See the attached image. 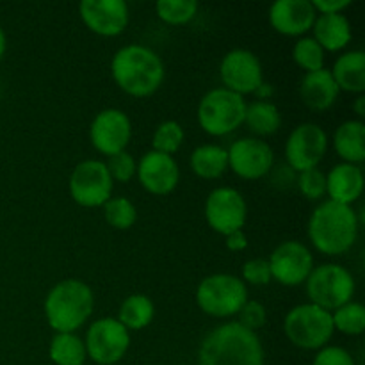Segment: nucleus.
Masks as SVG:
<instances>
[{"label":"nucleus","mask_w":365,"mask_h":365,"mask_svg":"<svg viewBox=\"0 0 365 365\" xmlns=\"http://www.w3.org/2000/svg\"><path fill=\"white\" fill-rule=\"evenodd\" d=\"M48 356L56 365H84L88 360L84 339L77 334H56L50 341Z\"/></svg>","instance_id":"obj_28"},{"label":"nucleus","mask_w":365,"mask_h":365,"mask_svg":"<svg viewBox=\"0 0 365 365\" xmlns=\"http://www.w3.org/2000/svg\"><path fill=\"white\" fill-rule=\"evenodd\" d=\"M353 110H355V114L360 118V120L365 116V96L364 95L356 96L355 103H353Z\"/></svg>","instance_id":"obj_42"},{"label":"nucleus","mask_w":365,"mask_h":365,"mask_svg":"<svg viewBox=\"0 0 365 365\" xmlns=\"http://www.w3.org/2000/svg\"><path fill=\"white\" fill-rule=\"evenodd\" d=\"M84 346L88 359L96 365H114L130 348V331L116 317H102L88 328Z\"/></svg>","instance_id":"obj_10"},{"label":"nucleus","mask_w":365,"mask_h":365,"mask_svg":"<svg viewBox=\"0 0 365 365\" xmlns=\"http://www.w3.org/2000/svg\"><path fill=\"white\" fill-rule=\"evenodd\" d=\"M307 235L314 248L323 255H342L359 239V216L353 207L327 200L310 214Z\"/></svg>","instance_id":"obj_2"},{"label":"nucleus","mask_w":365,"mask_h":365,"mask_svg":"<svg viewBox=\"0 0 365 365\" xmlns=\"http://www.w3.org/2000/svg\"><path fill=\"white\" fill-rule=\"evenodd\" d=\"M110 75L118 88L134 98H146L159 91L166 68L159 53L145 45H125L110 59Z\"/></svg>","instance_id":"obj_1"},{"label":"nucleus","mask_w":365,"mask_h":365,"mask_svg":"<svg viewBox=\"0 0 365 365\" xmlns=\"http://www.w3.org/2000/svg\"><path fill=\"white\" fill-rule=\"evenodd\" d=\"M184 127L175 120H166L155 128L152 135V150L173 157L184 145Z\"/></svg>","instance_id":"obj_31"},{"label":"nucleus","mask_w":365,"mask_h":365,"mask_svg":"<svg viewBox=\"0 0 365 365\" xmlns=\"http://www.w3.org/2000/svg\"><path fill=\"white\" fill-rule=\"evenodd\" d=\"M159 20L168 25H185L198 14V2L195 0H160L155 4Z\"/></svg>","instance_id":"obj_30"},{"label":"nucleus","mask_w":365,"mask_h":365,"mask_svg":"<svg viewBox=\"0 0 365 365\" xmlns=\"http://www.w3.org/2000/svg\"><path fill=\"white\" fill-rule=\"evenodd\" d=\"M296 184H298L299 192L310 202H317L327 195V175L319 168H312V170L298 173Z\"/></svg>","instance_id":"obj_34"},{"label":"nucleus","mask_w":365,"mask_h":365,"mask_svg":"<svg viewBox=\"0 0 365 365\" xmlns=\"http://www.w3.org/2000/svg\"><path fill=\"white\" fill-rule=\"evenodd\" d=\"M78 14L82 24L102 38L120 36L130 20L128 4L123 0H82Z\"/></svg>","instance_id":"obj_17"},{"label":"nucleus","mask_w":365,"mask_h":365,"mask_svg":"<svg viewBox=\"0 0 365 365\" xmlns=\"http://www.w3.org/2000/svg\"><path fill=\"white\" fill-rule=\"evenodd\" d=\"M225 245H227V248L234 253L245 252V250L248 248V237H246V234L242 230L232 232V234L225 235Z\"/></svg>","instance_id":"obj_40"},{"label":"nucleus","mask_w":365,"mask_h":365,"mask_svg":"<svg viewBox=\"0 0 365 365\" xmlns=\"http://www.w3.org/2000/svg\"><path fill=\"white\" fill-rule=\"evenodd\" d=\"M198 365H264L262 342L237 321L220 324L202 341Z\"/></svg>","instance_id":"obj_3"},{"label":"nucleus","mask_w":365,"mask_h":365,"mask_svg":"<svg viewBox=\"0 0 365 365\" xmlns=\"http://www.w3.org/2000/svg\"><path fill=\"white\" fill-rule=\"evenodd\" d=\"M155 316V305L146 294H130L123 299L116 319L128 331L145 330Z\"/></svg>","instance_id":"obj_27"},{"label":"nucleus","mask_w":365,"mask_h":365,"mask_svg":"<svg viewBox=\"0 0 365 365\" xmlns=\"http://www.w3.org/2000/svg\"><path fill=\"white\" fill-rule=\"evenodd\" d=\"M364 192V171L355 164L341 163L327 173V195L331 202L353 207Z\"/></svg>","instance_id":"obj_20"},{"label":"nucleus","mask_w":365,"mask_h":365,"mask_svg":"<svg viewBox=\"0 0 365 365\" xmlns=\"http://www.w3.org/2000/svg\"><path fill=\"white\" fill-rule=\"evenodd\" d=\"M351 6L349 0H314L312 7L317 14H342Z\"/></svg>","instance_id":"obj_39"},{"label":"nucleus","mask_w":365,"mask_h":365,"mask_svg":"<svg viewBox=\"0 0 365 365\" xmlns=\"http://www.w3.org/2000/svg\"><path fill=\"white\" fill-rule=\"evenodd\" d=\"M220 77L223 88L241 96L252 95L264 82L262 63L252 50L234 48L221 61Z\"/></svg>","instance_id":"obj_16"},{"label":"nucleus","mask_w":365,"mask_h":365,"mask_svg":"<svg viewBox=\"0 0 365 365\" xmlns=\"http://www.w3.org/2000/svg\"><path fill=\"white\" fill-rule=\"evenodd\" d=\"M106 166L109 170L113 182H121V184L130 182L135 177V170H138V163H135L134 155L127 150L116 153V155H110Z\"/></svg>","instance_id":"obj_35"},{"label":"nucleus","mask_w":365,"mask_h":365,"mask_svg":"<svg viewBox=\"0 0 365 365\" xmlns=\"http://www.w3.org/2000/svg\"><path fill=\"white\" fill-rule=\"evenodd\" d=\"M6 48H7L6 32H4V29L0 27V61L4 59V53H6Z\"/></svg>","instance_id":"obj_43"},{"label":"nucleus","mask_w":365,"mask_h":365,"mask_svg":"<svg viewBox=\"0 0 365 365\" xmlns=\"http://www.w3.org/2000/svg\"><path fill=\"white\" fill-rule=\"evenodd\" d=\"M328 141L327 132L317 123H302L289 134L285 141V159L287 166L294 173L319 168L321 160L327 155Z\"/></svg>","instance_id":"obj_11"},{"label":"nucleus","mask_w":365,"mask_h":365,"mask_svg":"<svg viewBox=\"0 0 365 365\" xmlns=\"http://www.w3.org/2000/svg\"><path fill=\"white\" fill-rule=\"evenodd\" d=\"M237 317V323L241 324V327H245L246 330L255 331L257 334V331H259L260 328H264V324H266L267 310L266 307L260 302H257V299H248V302L242 305V309L239 310Z\"/></svg>","instance_id":"obj_36"},{"label":"nucleus","mask_w":365,"mask_h":365,"mask_svg":"<svg viewBox=\"0 0 365 365\" xmlns=\"http://www.w3.org/2000/svg\"><path fill=\"white\" fill-rule=\"evenodd\" d=\"M103 217L114 230H128L138 221V209L125 196H116L103 205Z\"/></svg>","instance_id":"obj_32"},{"label":"nucleus","mask_w":365,"mask_h":365,"mask_svg":"<svg viewBox=\"0 0 365 365\" xmlns=\"http://www.w3.org/2000/svg\"><path fill=\"white\" fill-rule=\"evenodd\" d=\"M245 284L255 285V287H264V285H269L271 278L269 264L267 259H250L246 260L245 266H242V278Z\"/></svg>","instance_id":"obj_37"},{"label":"nucleus","mask_w":365,"mask_h":365,"mask_svg":"<svg viewBox=\"0 0 365 365\" xmlns=\"http://www.w3.org/2000/svg\"><path fill=\"white\" fill-rule=\"evenodd\" d=\"M331 77L339 91L364 95L365 91V53L362 50H351L337 57L331 68Z\"/></svg>","instance_id":"obj_23"},{"label":"nucleus","mask_w":365,"mask_h":365,"mask_svg":"<svg viewBox=\"0 0 365 365\" xmlns=\"http://www.w3.org/2000/svg\"><path fill=\"white\" fill-rule=\"evenodd\" d=\"M334 330L344 335H362L365 330V307L359 302H349L331 312Z\"/></svg>","instance_id":"obj_29"},{"label":"nucleus","mask_w":365,"mask_h":365,"mask_svg":"<svg viewBox=\"0 0 365 365\" xmlns=\"http://www.w3.org/2000/svg\"><path fill=\"white\" fill-rule=\"evenodd\" d=\"M339 88L335 84L331 71L323 70L310 71L303 75L299 82V96L303 103L312 110H328L339 98Z\"/></svg>","instance_id":"obj_21"},{"label":"nucleus","mask_w":365,"mask_h":365,"mask_svg":"<svg viewBox=\"0 0 365 365\" xmlns=\"http://www.w3.org/2000/svg\"><path fill=\"white\" fill-rule=\"evenodd\" d=\"M312 365H356L348 349L341 346H324L316 353Z\"/></svg>","instance_id":"obj_38"},{"label":"nucleus","mask_w":365,"mask_h":365,"mask_svg":"<svg viewBox=\"0 0 365 365\" xmlns=\"http://www.w3.org/2000/svg\"><path fill=\"white\" fill-rule=\"evenodd\" d=\"M70 196L86 209L103 207L113 198L114 182L103 160L86 159L73 168L68 182Z\"/></svg>","instance_id":"obj_9"},{"label":"nucleus","mask_w":365,"mask_h":365,"mask_svg":"<svg viewBox=\"0 0 365 365\" xmlns=\"http://www.w3.org/2000/svg\"><path fill=\"white\" fill-rule=\"evenodd\" d=\"M355 289L351 271L341 264H323L314 267L305 282L309 303H314L328 312H334L339 307L353 302Z\"/></svg>","instance_id":"obj_8"},{"label":"nucleus","mask_w":365,"mask_h":365,"mask_svg":"<svg viewBox=\"0 0 365 365\" xmlns=\"http://www.w3.org/2000/svg\"><path fill=\"white\" fill-rule=\"evenodd\" d=\"M285 337L292 346L307 351H319L334 337L331 312L314 305L302 303L287 312L284 319Z\"/></svg>","instance_id":"obj_6"},{"label":"nucleus","mask_w":365,"mask_h":365,"mask_svg":"<svg viewBox=\"0 0 365 365\" xmlns=\"http://www.w3.org/2000/svg\"><path fill=\"white\" fill-rule=\"evenodd\" d=\"M132 139V121L121 109H103L89 125V141L102 155L110 157L125 152Z\"/></svg>","instance_id":"obj_14"},{"label":"nucleus","mask_w":365,"mask_h":365,"mask_svg":"<svg viewBox=\"0 0 365 365\" xmlns=\"http://www.w3.org/2000/svg\"><path fill=\"white\" fill-rule=\"evenodd\" d=\"M248 299V285L230 273L209 274L196 287V303L200 310L217 319L237 316Z\"/></svg>","instance_id":"obj_5"},{"label":"nucleus","mask_w":365,"mask_h":365,"mask_svg":"<svg viewBox=\"0 0 365 365\" xmlns=\"http://www.w3.org/2000/svg\"><path fill=\"white\" fill-rule=\"evenodd\" d=\"M245 96L227 88H214L198 103V125L205 134L221 138L237 130L245 123Z\"/></svg>","instance_id":"obj_7"},{"label":"nucleus","mask_w":365,"mask_h":365,"mask_svg":"<svg viewBox=\"0 0 365 365\" xmlns=\"http://www.w3.org/2000/svg\"><path fill=\"white\" fill-rule=\"evenodd\" d=\"M324 50L317 45L316 39L312 36H302L298 41L294 43V48H292V59L298 64L302 70H305L307 73L310 71L323 70L324 68Z\"/></svg>","instance_id":"obj_33"},{"label":"nucleus","mask_w":365,"mask_h":365,"mask_svg":"<svg viewBox=\"0 0 365 365\" xmlns=\"http://www.w3.org/2000/svg\"><path fill=\"white\" fill-rule=\"evenodd\" d=\"M253 95L259 96V100H269L271 95H273V88H271L269 84H266V82H262V84H260V88L257 89Z\"/></svg>","instance_id":"obj_41"},{"label":"nucleus","mask_w":365,"mask_h":365,"mask_svg":"<svg viewBox=\"0 0 365 365\" xmlns=\"http://www.w3.org/2000/svg\"><path fill=\"white\" fill-rule=\"evenodd\" d=\"M267 264L274 282L284 287H298L312 273L314 257L303 242L284 241L271 252Z\"/></svg>","instance_id":"obj_13"},{"label":"nucleus","mask_w":365,"mask_h":365,"mask_svg":"<svg viewBox=\"0 0 365 365\" xmlns=\"http://www.w3.org/2000/svg\"><path fill=\"white\" fill-rule=\"evenodd\" d=\"M316 9L309 0H278L269 7V24L278 34L303 36L312 31L316 21Z\"/></svg>","instance_id":"obj_19"},{"label":"nucleus","mask_w":365,"mask_h":365,"mask_svg":"<svg viewBox=\"0 0 365 365\" xmlns=\"http://www.w3.org/2000/svg\"><path fill=\"white\" fill-rule=\"evenodd\" d=\"M245 123L255 135H273L277 134L282 125L280 109L269 100H255L246 103Z\"/></svg>","instance_id":"obj_26"},{"label":"nucleus","mask_w":365,"mask_h":365,"mask_svg":"<svg viewBox=\"0 0 365 365\" xmlns=\"http://www.w3.org/2000/svg\"><path fill=\"white\" fill-rule=\"evenodd\" d=\"M228 153V170L242 180H260L273 170L274 152L259 138H242L232 143Z\"/></svg>","instance_id":"obj_15"},{"label":"nucleus","mask_w":365,"mask_h":365,"mask_svg":"<svg viewBox=\"0 0 365 365\" xmlns=\"http://www.w3.org/2000/svg\"><path fill=\"white\" fill-rule=\"evenodd\" d=\"M205 220L216 234L242 230L248 220V203L234 187H216L205 200Z\"/></svg>","instance_id":"obj_12"},{"label":"nucleus","mask_w":365,"mask_h":365,"mask_svg":"<svg viewBox=\"0 0 365 365\" xmlns=\"http://www.w3.org/2000/svg\"><path fill=\"white\" fill-rule=\"evenodd\" d=\"M334 150L342 163L360 164L365 160V125L362 120H348L334 134Z\"/></svg>","instance_id":"obj_24"},{"label":"nucleus","mask_w":365,"mask_h":365,"mask_svg":"<svg viewBox=\"0 0 365 365\" xmlns=\"http://www.w3.org/2000/svg\"><path fill=\"white\" fill-rule=\"evenodd\" d=\"M46 323L56 334H75L95 310V294L86 282L68 278L48 291L45 298Z\"/></svg>","instance_id":"obj_4"},{"label":"nucleus","mask_w":365,"mask_h":365,"mask_svg":"<svg viewBox=\"0 0 365 365\" xmlns=\"http://www.w3.org/2000/svg\"><path fill=\"white\" fill-rule=\"evenodd\" d=\"M312 32L324 52H341L351 41V24L344 14H317Z\"/></svg>","instance_id":"obj_22"},{"label":"nucleus","mask_w":365,"mask_h":365,"mask_svg":"<svg viewBox=\"0 0 365 365\" xmlns=\"http://www.w3.org/2000/svg\"><path fill=\"white\" fill-rule=\"evenodd\" d=\"M135 175L143 189L155 196L170 195L180 182V168L175 157L153 150L146 152L139 159Z\"/></svg>","instance_id":"obj_18"},{"label":"nucleus","mask_w":365,"mask_h":365,"mask_svg":"<svg viewBox=\"0 0 365 365\" xmlns=\"http://www.w3.org/2000/svg\"><path fill=\"white\" fill-rule=\"evenodd\" d=\"M189 166L196 177L203 180H216L223 177L228 170L227 148L217 145H202L192 150L189 157Z\"/></svg>","instance_id":"obj_25"}]
</instances>
